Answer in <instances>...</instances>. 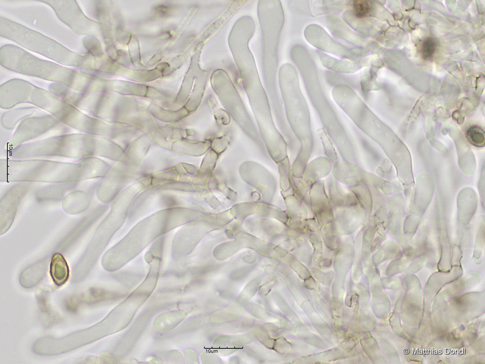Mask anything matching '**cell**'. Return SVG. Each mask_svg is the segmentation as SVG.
I'll return each mask as SVG.
<instances>
[{"mask_svg": "<svg viewBox=\"0 0 485 364\" xmlns=\"http://www.w3.org/2000/svg\"><path fill=\"white\" fill-rule=\"evenodd\" d=\"M210 145L209 141L195 142L185 139L174 141L162 139L158 144L161 148L176 154L188 156L201 155L208 149Z\"/></svg>", "mask_w": 485, "mask_h": 364, "instance_id": "obj_7", "label": "cell"}, {"mask_svg": "<svg viewBox=\"0 0 485 364\" xmlns=\"http://www.w3.org/2000/svg\"><path fill=\"white\" fill-rule=\"evenodd\" d=\"M437 48L436 40L432 37H427L423 41L420 48L422 59L428 60L431 59L436 53Z\"/></svg>", "mask_w": 485, "mask_h": 364, "instance_id": "obj_16", "label": "cell"}, {"mask_svg": "<svg viewBox=\"0 0 485 364\" xmlns=\"http://www.w3.org/2000/svg\"><path fill=\"white\" fill-rule=\"evenodd\" d=\"M477 205V196L472 189L467 188L460 192L457 199L458 221L465 225L469 224Z\"/></svg>", "mask_w": 485, "mask_h": 364, "instance_id": "obj_8", "label": "cell"}, {"mask_svg": "<svg viewBox=\"0 0 485 364\" xmlns=\"http://www.w3.org/2000/svg\"><path fill=\"white\" fill-rule=\"evenodd\" d=\"M319 55L323 66L334 71L350 73L356 72L361 67V65L358 62L339 60L322 53H320Z\"/></svg>", "mask_w": 485, "mask_h": 364, "instance_id": "obj_13", "label": "cell"}, {"mask_svg": "<svg viewBox=\"0 0 485 364\" xmlns=\"http://www.w3.org/2000/svg\"><path fill=\"white\" fill-rule=\"evenodd\" d=\"M89 202L90 199L87 193L77 191L67 195L63 201L62 206L66 212L76 214L87 209Z\"/></svg>", "mask_w": 485, "mask_h": 364, "instance_id": "obj_11", "label": "cell"}, {"mask_svg": "<svg viewBox=\"0 0 485 364\" xmlns=\"http://www.w3.org/2000/svg\"><path fill=\"white\" fill-rule=\"evenodd\" d=\"M156 10L161 14H165L171 10V7L163 5L157 7Z\"/></svg>", "mask_w": 485, "mask_h": 364, "instance_id": "obj_19", "label": "cell"}, {"mask_svg": "<svg viewBox=\"0 0 485 364\" xmlns=\"http://www.w3.org/2000/svg\"><path fill=\"white\" fill-rule=\"evenodd\" d=\"M125 149L115 141L83 132L56 135L19 145L9 159L25 160L60 157L81 160L101 157L118 161Z\"/></svg>", "mask_w": 485, "mask_h": 364, "instance_id": "obj_2", "label": "cell"}, {"mask_svg": "<svg viewBox=\"0 0 485 364\" xmlns=\"http://www.w3.org/2000/svg\"><path fill=\"white\" fill-rule=\"evenodd\" d=\"M47 267V262L46 260L27 267L20 276L19 281L21 285L24 287H31L38 283L44 276Z\"/></svg>", "mask_w": 485, "mask_h": 364, "instance_id": "obj_12", "label": "cell"}, {"mask_svg": "<svg viewBox=\"0 0 485 364\" xmlns=\"http://www.w3.org/2000/svg\"><path fill=\"white\" fill-rule=\"evenodd\" d=\"M353 15L356 18L361 19L371 16L373 13V5L371 1L355 0L352 1Z\"/></svg>", "mask_w": 485, "mask_h": 364, "instance_id": "obj_14", "label": "cell"}, {"mask_svg": "<svg viewBox=\"0 0 485 364\" xmlns=\"http://www.w3.org/2000/svg\"><path fill=\"white\" fill-rule=\"evenodd\" d=\"M49 272L54 283L57 286L64 284L68 280L69 270L68 264L60 253L53 254L49 265Z\"/></svg>", "mask_w": 485, "mask_h": 364, "instance_id": "obj_10", "label": "cell"}, {"mask_svg": "<svg viewBox=\"0 0 485 364\" xmlns=\"http://www.w3.org/2000/svg\"><path fill=\"white\" fill-rule=\"evenodd\" d=\"M485 244V225L482 224L479 227L475 241V251L478 254L483 250Z\"/></svg>", "mask_w": 485, "mask_h": 364, "instance_id": "obj_18", "label": "cell"}, {"mask_svg": "<svg viewBox=\"0 0 485 364\" xmlns=\"http://www.w3.org/2000/svg\"><path fill=\"white\" fill-rule=\"evenodd\" d=\"M43 108L65 125L81 132L113 140L128 138L132 132L129 125L112 123L86 115L71 105L57 100L46 101Z\"/></svg>", "mask_w": 485, "mask_h": 364, "instance_id": "obj_3", "label": "cell"}, {"mask_svg": "<svg viewBox=\"0 0 485 364\" xmlns=\"http://www.w3.org/2000/svg\"><path fill=\"white\" fill-rule=\"evenodd\" d=\"M421 217L412 213L405 219L404 226V232L408 234H413L417 230Z\"/></svg>", "mask_w": 485, "mask_h": 364, "instance_id": "obj_17", "label": "cell"}, {"mask_svg": "<svg viewBox=\"0 0 485 364\" xmlns=\"http://www.w3.org/2000/svg\"><path fill=\"white\" fill-rule=\"evenodd\" d=\"M69 129L52 116H29L19 123L4 149L8 153L25 143L68 133Z\"/></svg>", "mask_w": 485, "mask_h": 364, "instance_id": "obj_4", "label": "cell"}, {"mask_svg": "<svg viewBox=\"0 0 485 364\" xmlns=\"http://www.w3.org/2000/svg\"><path fill=\"white\" fill-rule=\"evenodd\" d=\"M0 181L74 183L104 177L111 167L104 160L92 157L74 162L47 159L0 160Z\"/></svg>", "mask_w": 485, "mask_h": 364, "instance_id": "obj_1", "label": "cell"}, {"mask_svg": "<svg viewBox=\"0 0 485 364\" xmlns=\"http://www.w3.org/2000/svg\"><path fill=\"white\" fill-rule=\"evenodd\" d=\"M29 182H23L10 189L0 200V235L10 228L18 204L29 188Z\"/></svg>", "mask_w": 485, "mask_h": 364, "instance_id": "obj_5", "label": "cell"}, {"mask_svg": "<svg viewBox=\"0 0 485 364\" xmlns=\"http://www.w3.org/2000/svg\"><path fill=\"white\" fill-rule=\"evenodd\" d=\"M306 39L315 47L327 52L347 58H352L354 53L335 42L321 26L316 24L307 26L305 30Z\"/></svg>", "mask_w": 485, "mask_h": 364, "instance_id": "obj_6", "label": "cell"}, {"mask_svg": "<svg viewBox=\"0 0 485 364\" xmlns=\"http://www.w3.org/2000/svg\"><path fill=\"white\" fill-rule=\"evenodd\" d=\"M485 132L482 128L476 125L470 127L466 132V137L472 145L481 148L485 146Z\"/></svg>", "mask_w": 485, "mask_h": 364, "instance_id": "obj_15", "label": "cell"}, {"mask_svg": "<svg viewBox=\"0 0 485 364\" xmlns=\"http://www.w3.org/2000/svg\"><path fill=\"white\" fill-rule=\"evenodd\" d=\"M392 200L389 203V228L394 235L398 238L400 237L402 233L404 202L401 197H397Z\"/></svg>", "mask_w": 485, "mask_h": 364, "instance_id": "obj_9", "label": "cell"}]
</instances>
